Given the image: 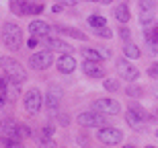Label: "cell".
<instances>
[{
    "instance_id": "603a6c76",
    "label": "cell",
    "mask_w": 158,
    "mask_h": 148,
    "mask_svg": "<svg viewBox=\"0 0 158 148\" xmlns=\"http://www.w3.org/2000/svg\"><path fill=\"white\" fill-rule=\"evenodd\" d=\"M140 23H142V27L154 25V12H140Z\"/></svg>"
},
{
    "instance_id": "ac0fdd59",
    "label": "cell",
    "mask_w": 158,
    "mask_h": 148,
    "mask_svg": "<svg viewBox=\"0 0 158 148\" xmlns=\"http://www.w3.org/2000/svg\"><path fill=\"white\" fill-rule=\"evenodd\" d=\"M125 121H127V124L131 125L134 130H138V128H142V121H144V119H142L140 115L134 111V109H129V111L125 113Z\"/></svg>"
},
{
    "instance_id": "9c48e42d",
    "label": "cell",
    "mask_w": 158,
    "mask_h": 148,
    "mask_svg": "<svg viewBox=\"0 0 158 148\" xmlns=\"http://www.w3.org/2000/svg\"><path fill=\"white\" fill-rule=\"evenodd\" d=\"M43 41H45L47 49H52V52H60V53H72V52H74V49H72V45H68L66 41L58 39V37L45 35V37H43Z\"/></svg>"
},
{
    "instance_id": "5bb4252c",
    "label": "cell",
    "mask_w": 158,
    "mask_h": 148,
    "mask_svg": "<svg viewBox=\"0 0 158 148\" xmlns=\"http://www.w3.org/2000/svg\"><path fill=\"white\" fill-rule=\"evenodd\" d=\"M17 130H19V124L12 117H4L2 121H0V134H2V136L15 138L17 136Z\"/></svg>"
},
{
    "instance_id": "7a4b0ae2",
    "label": "cell",
    "mask_w": 158,
    "mask_h": 148,
    "mask_svg": "<svg viewBox=\"0 0 158 148\" xmlns=\"http://www.w3.org/2000/svg\"><path fill=\"white\" fill-rule=\"evenodd\" d=\"M0 66H2V70H4V74L8 78H12V80H17V82H21V84L27 80V70H25L15 58L2 56V58H0Z\"/></svg>"
},
{
    "instance_id": "f1b7e54d",
    "label": "cell",
    "mask_w": 158,
    "mask_h": 148,
    "mask_svg": "<svg viewBox=\"0 0 158 148\" xmlns=\"http://www.w3.org/2000/svg\"><path fill=\"white\" fill-rule=\"evenodd\" d=\"M17 138H31V130L27 128V125H19V130H17Z\"/></svg>"
},
{
    "instance_id": "f35d334b",
    "label": "cell",
    "mask_w": 158,
    "mask_h": 148,
    "mask_svg": "<svg viewBox=\"0 0 158 148\" xmlns=\"http://www.w3.org/2000/svg\"><path fill=\"white\" fill-rule=\"evenodd\" d=\"M156 97H158V89H156Z\"/></svg>"
},
{
    "instance_id": "8fae6325",
    "label": "cell",
    "mask_w": 158,
    "mask_h": 148,
    "mask_svg": "<svg viewBox=\"0 0 158 148\" xmlns=\"http://www.w3.org/2000/svg\"><path fill=\"white\" fill-rule=\"evenodd\" d=\"M82 70L84 74L90 78H103L105 76V68L101 62H93V60H84V64H82Z\"/></svg>"
},
{
    "instance_id": "e0dca14e",
    "label": "cell",
    "mask_w": 158,
    "mask_h": 148,
    "mask_svg": "<svg viewBox=\"0 0 158 148\" xmlns=\"http://www.w3.org/2000/svg\"><path fill=\"white\" fill-rule=\"evenodd\" d=\"M113 15H115V19L119 21V25H125L129 21V8L125 4H119L115 6V11H113Z\"/></svg>"
},
{
    "instance_id": "e575fe53",
    "label": "cell",
    "mask_w": 158,
    "mask_h": 148,
    "mask_svg": "<svg viewBox=\"0 0 158 148\" xmlns=\"http://www.w3.org/2000/svg\"><path fill=\"white\" fill-rule=\"evenodd\" d=\"M99 52H101V56H103L105 60H109V58H111V49H99Z\"/></svg>"
},
{
    "instance_id": "7402d4cb",
    "label": "cell",
    "mask_w": 158,
    "mask_h": 148,
    "mask_svg": "<svg viewBox=\"0 0 158 148\" xmlns=\"http://www.w3.org/2000/svg\"><path fill=\"white\" fill-rule=\"evenodd\" d=\"M138 6H140V12H154L156 2L154 0H138Z\"/></svg>"
},
{
    "instance_id": "cb8c5ba5",
    "label": "cell",
    "mask_w": 158,
    "mask_h": 148,
    "mask_svg": "<svg viewBox=\"0 0 158 148\" xmlns=\"http://www.w3.org/2000/svg\"><path fill=\"white\" fill-rule=\"evenodd\" d=\"M10 11L15 12V15H19V17H23L25 15V6L21 4V0H10Z\"/></svg>"
},
{
    "instance_id": "44dd1931",
    "label": "cell",
    "mask_w": 158,
    "mask_h": 148,
    "mask_svg": "<svg viewBox=\"0 0 158 148\" xmlns=\"http://www.w3.org/2000/svg\"><path fill=\"white\" fill-rule=\"evenodd\" d=\"M88 21V25L90 27H94V29H99V27H105V17H101V15H90V17L86 19Z\"/></svg>"
},
{
    "instance_id": "f546056e",
    "label": "cell",
    "mask_w": 158,
    "mask_h": 148,
    "mask_svg": "<svg viewBox=\"0 0 158 148\" xmlns=\"http://www.w3.org/2000/svg\"><path fill=\"white\" fill-rule=\"evenodd\" d=\"M127 95L129 97H142V95H144V91H142V87L131 84V87H127Z\"/></svg>"
},
{
    "instance_id": "6da1fadb",
    "label": "cell",
    "mask_w": 158,
    "mask_h": 148,
    "mask_svg": "<svg viewBox=\"0 0 158 148\" xmlns=\"http://www.w3.org/2000/svg\"><path fill=\"white\" fill-rule=\"evenodd\" d=\"M2 41L6 43V48L10 52L21 49V45H23V31H21V27L15 23H6L2 27Z\"/></svg>"
},
{
    "instance_id": "7c38bea8",
    "label": "cell",
    "mask_w": 158,
    "mask_h": 148,
    "mask_svg": "<svg viewBox=\"0 0 158 148\" xmlns=\"http://www.w3.org/2000/svg\"><path fill=\"white\" fill-rule=\"evenodd\" d=\"M117 70H119V74H121V78H125V80H129V82L138 78V68H134L127 60H119L117 62Z\"/></svg>"
},
{
    "instance_id": "d6a6232c",
    "label": "cell",
    "mask_w": 158,
    "mask_h": 148,
    "mask_svg": "<svg viewBox=\"0 0 158 148\" xmlns=\"http://www.w3.org/2000/svg\"><path fill=\"white\" fill-rule=\"evenodd\" d=\"M129 37H131V33H129V29H125V27H123V29H121V39H123L125 43H127V41H129Z\"/></svg>"
},
{
    "instance_id": "d4e9b609",
    "label": "cell",
    "mask_w": 158,
    "mask_h": 148,
    "mask_svg": "<svg viewBox=\"0 0 158 148\" xmlns=\"http://www.w3.org/2000/svg\"><path fill=\"white\" fill-rule=\"evenodd\" d=\"M94 35H97V37H103V39H109V37H113V31L105 25V27H99V29H94Z\"/></svg>"
},
{
    "instance_id": "484cf974",
    "label": "cell",
    "mask_w": 158,
    "mask_h": 148,
    "mask_svg": "<svg viewBox=\"0 0 158 148\" xmlns=\"http://www.w3.org/2000/svg\"><path fill=\"white\" fill-rule=\"evenodd\" d=\"M129 109H134V111L138 113V115H140V117L144 119V121H148V119H152V115H150V113H146V111H144V109H142L140 105H135V103H131V105H129Z\"/></svg>"
},
{
    "instance_id": "ffe728a7",
    "label": "cell",
    "mask_w": 158,
    "mask_h": 148,
    "mask_svg": "<svg viewBox=\"0 0 158 148\" xmlns=\"http://www.w3.org/2000/svg\"><path fill=\"white\" fill-rule=\"evenodd\" d=\"M80 53L84 56V60H93V62H101V60H103L101 52L99 49H93V48H84Z\"/></svg>"
},
{
    "instance_id": "9a60e30c",
    "label": "cell",
    "mask_w": 158,
    "mask_h": 148,
    "mask_svg": "<svg viewBox=\"0 0 158 148\" xmlns=\"http://www.w3.org/2000/svg\"><path fill=\"white\" fill-rule=\"evenodd\" d=\"M29 31H31V35H35V37H45V35H49L52 27L47 23H43V21H31Z\"/></svg>"
},
{
    "instance_id": "ba28073f",
    "label": "cell",
    "mask_w": 158,
    "mask_h": 148,
    "mask_svg": "<svg viewBox=\"0 0 158 148\" xmlns=\"http://www.w3.org/2000/svg\"><path fill=\"white\" fill-rule=\"evenodd\" d=\"M93 109L105 113V115H117L121 111V107H119V103L115 99H97L93 103Z\"/></svg>"
},
{
    "instance_id": "d6986e66",
    "label": "cell",
    "mask_w": 158,
    "mask_h": 148,
    "mask_svg": "<svg viewBox=\"0 0 158 148\" xmlns=\"http://www.w3.org/2000/svg\"><path fill=\"white\" fill-rule=\"evenodd\" d=\"M140 48L135 45V43H131V41H127L125 43V48H123V56L125 58H129V60H135V58H140Z\"/></svg>"
},
{
    "instance_id": "30bf717a",
    "label": "cell",
    "mask_w": 158,
    "mask_h": 148,
    "mask_svg": "<svg viewBox=\"0 0 158 148\" xmlns=\"http://www.w3.org/2000/svg\"><path fill=\"white\" fill-rule=\"evenodd\" d=\"M56 66H58V70L62 74H72L76 70V60H74L72 53H62L58 58V62H56Z\"/></svg>"
},
{
    "instance_id": "d590c367",
    "label": "cell",
    "mask_w": 158,
    "mask_h": 148,
    "mask_svg": "<svg viewBox=\"0 0 158 148\" xmlns=\"http://www.w3.org/2000/svg\"><path fill=\"white\" fill-rule=\"evenodd\" d=\"M27 45H29V48H35V45H37V37L33 35V37L29 39V41H27Z\"/></svg>"
},
{
    "instance_id": "8d00e7d4",
    "label": "cell",
    "mask_w": 158,
    "mask_h": 148,
    "mask_svg": "<svg viewBox=\"0 0 158 148\" xmlns=\"http://www.w3.org/2000/svg\"><path fill=\"white\" fill-rule=\"evenodd\" d=\"M101 4H109V2H113V0H99Z\"/></svg>"
},
{
    "instance_id": "8992f818",
    "label": "cell",
    "mask_w": 158,
    "mask_h": 148,
    "mask_svg": "<svg viewBox=\"0 0 158 148\" xmlns=\"http://www.w3.org/2000/svg\"><path fill=\"white\" fill-rule=\"evenodd\" d=\"M29 64H31V68H35V70H45V68H49V66L53 64V53H52V49L35 52L29 58Z\"/></svg>"
},
{
    "instance_id": "52a82bcc",
    "label": "cell",
    "mask_w": 158,
    "mask_h": 148,
    "mask_svg": "<svg viewBox=\"0 0 158 148\" xmlns=\"http://www.w3.org/2000/svg\"><path fill=\"white\" fill-rule=\"evenodd\" d=\"M97 138H99V142L103 144H119L123 140V132L117 130V128H111V125H105V128H99V134H97Z\"/></svg>"
},
{
    "instance_id": "74e56055",
    "label": "cell",
    "mask_w": 158,
    "mask_h": 148,
    "mask_svg": "<svg viewBox=\"0 0 158 148\" xmlns=\"http://www.w3.org/2000/svg\"><path fill=\"white\" fill-rule=\"evenodd\" d=\"M156 138H158V128H156Z\"/></svg>"
},
{
    "instance_id": "4316f807",
    "label": "cell",
    "mask_w": 158,
    "mask_h": 148,
    "mask_svg": "<svg viewBox=\"0 0 158 148\" xmlns=\"http://www.w3.org/2000/svg\"><path fill=\"white\" fill-rule=\"evenodd\" d=\"M107 91H111V93H115V91H119V82L115 80V78H105V84H103Z\"/></svg>"
},
{
    "instance_id": "4dcf8cb0",
    "label": "cell",
    "mask_w": 158,
    "mask_h": 148,
    "mask_svg": "<svg viewBox=\"0 0 158 148\" xmlns=\"http://www.w3.org/2000/svg\"><path fill=\"white\" fill-rule=\"evenodd\" d=\"M148 76H152V78H158V62H154L150 68H148Z\"/></svg>"
},
{
    "instance_id": "4fadbf2b",
    "label": "cell",
    "mask_w": 158,
    "mask_h": 148,
    "mask_svg": "<svg viewBox=\"0 0 158 148\" xmlns=\"http://www.w3.org/2000/svg\"><path fill=\"white\" fill-rule=\"evenodd\" d=\"M146 29V43L152 53H158V25H150L144 27Z\"/></svg>"
},
{
    "instance_id": "1f68e13d",
    "label": "cell",
    "mask_w": 158,
    "mask_h": 148,
    "mask_svg": "<svg viewBox=\"0 0 158 148\" xmlns=\"http://www.w3.org/2000/svg\"><path fill=\"white\" fill-rule=\"evenodd\" d=\"M58 124H60V125H68V124H70V119H68V115H66V113L58 115Z\"/></svg>"
},
{
    "instance_id": "2e32d148",
    "label": "cell",
    "mask_w": 158,
    "mask_h": 148,
    "mask_svg": "<svg viewBox=\"0 0 158 148\" xmlns=\"http://www.w3.org/2000/svg\"><path fill=\"white\" fill-rule=\"evenodd\" d=\"M53 31L64 33V35L72 37V39H80V41H84V39H86V35H84L80 29H72V27H64V25H53Z\"/></svg>"
},
{
    "instance_id": "836d02e7",
    "label": "cell",
    "mask_w": 158,
    "mask_h": 148,
    "mask_svg": "<svg viewBox=\"0 0 158 148\" xmlns=\"http://www.w3.org/2000/svg\"><path fill=\"white\" fill-rule=\"evenodd\" d=\"M58 4H62V6H74L76 4V0H56Z\"/></svg>"
},
{
    "instance_id": "277c9868",
    "label": "cell",
    "mask_w": 158,
    "mask_h": 148,
    "mask_svg": "<svg viewBox=\"0 0 158 148\" xmlns=\"http://www.w3.org/2000/svg\"><path fill=\"white\" fill-rule=\"evenodd\" d=\"M23 105L27 109V113L35 115L41 111V105H43V95L39 93V89H29L23 97Z\"/></svg>"
},
{
    "instance_id": "83f0119b",
    "label": "cell",
    "mask_w": 158,
    "mask_h": 148,
    "mask_svg": "<svg viewBox=\"0 0 158 148\" xmlns=\"http://www.w3.org/2000/svg\"><path fill=\"white\" fill-rule=\"evenodd\" d=\"M6 101H8V93H6V87L2 82V78H0V107H4Z\"/></svg>"
},
{
    "instance_id": "3957f363",
    "label": "cell",
    "mask_w": 158,
    "mask_h": 148,
    "mask_svg": "<svg viewBox=\"0 0 158 148\" xmlns=\"http://www.w3.org/2000/svg\"><path fill=\"white\" fill-rule=\"evenodd\" d=\"M78 124L84 125V128H103V125H107V117L105 113L97 111V109H93V111H84L78 115Z\"/></svg>"
},
{
    "instance_id": "5b68a950",
    "label": "cell",
    "mask_w": 158,
    "mask_h": 148,
    "mask_svg": "<svg viewBox=\"0 0 158 148\" xmlns=\"http://www.w3.org/2000/svg\"><path fill=\"white\" fill-rule=\"evenodd\" d=\"M62 99H64V91H62V87H60L58 82L49 84V87H47V97H45V107L49 109V113L58 111Z\"/></svg>"
}]
</instances>
